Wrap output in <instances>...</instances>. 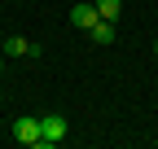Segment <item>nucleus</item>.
Instances as JSON below:
<instances>
[{"mask_svg": "<svg viewBox=\"0 0 158 149\" xmlns=\"http://www.w3.org/2000/svg\"><path fill=\"white\" fill-rule=\"evenodd\" d=\"M154 53H158V48H154Z\"/></svg>", "mask_w": 158, "mask_h": 149, "instance_id": "obj_8", "label": "nucleus"}, {"mask_svg": "<svg viewBox=\"0 0 158 149\" xmlns=\"http://www.w3.org/2000/svg\"><path fill=\"white\" fill-rule=\"evenodd\" d=\"M0 53L5 57H40V44L22 40V35H9V40H0Z\"/></svg>", "mask_w": 158, "mask_h": 149, "instance_id": "obj_4", "label": "nucleus"}, {"mask_svg": "<svg viewBox=\"0 0 158 149\" xmlns=\"http://www.w3.org/2000/svg\"><path fill=\"white\" fill-rule=\"evenodd\" d=\"M97 13L106 18V22H118V13H123V0H92Z\"/></svg>", "mask_w": 158, "mask_h": 149, "instance_id": "obj_6", "label": "nucleus"}, {"mask_svg": "<svg viewBox=\"0 0 158 149\" xmlns=\"http://www.w3.org/2000/svg\"><path fill=\"white\" fill-rule=\"evenodd\" d=\"M88 35H92V44H101V48H106V44H114V22H106V18H101V22H97Z\"/></svg>", "mask_w": 158, "mask_h": 149, "instance_id": "obj_5", "label": "nucleus"}, {"mask_svg": "<svg viewBox=\"0 0 158 149\" xmlns=\"http://www.w3.org/2000/svg\"><path fill=\"white\" fill-rule=\"evenodd\" d=\"M13 140H18V145H31V149H40V145H44V136H40V119H35V114L13 119Z\"/></svg>", "mask_w": 158, "mask_h": 149, "instance_id": "obj_1", "label": "nucleus"}, {"mask_svg": "<svg viewBox=\"0 0 158 149\" xmlns=\"http://www.w3.org/2000/svg\"><path fill=\"white\" fill-rule=\"evenodd\" d=\"M0 74H5V53H0Z\"/></svg>", "mask_w": 158, "mask_h": 149, "instance_id": "obj_7", "label": "nucleus"}, {"mask_svg": "<svg viewBox=\"0 0 158 149\" xmlns=\"http://www.w3.org/2000/svg\"><path fill=\"white\" fill-rule=\"evenodd\" d=\"M97 22H101V13H97V5H92V0H79V5L70 9V26H79V31H92Z\"/></svg>", "mask_w": 158, "mask_h": 149, "instance_id": "obj_3", "label": "nucleus"}, {"mask_svg": "<svg viewBox=\"0 0 158 149\" xmlns=\"http://www.w3.org/2000/svg\"><path fill=\"white\" fill-rule=\"evenodd\" d=\"M40 136H44V145H62V140L70 136L66 114H44V119H40Z\"/></svg>", "mask_w": 158, "mask_h": 149, "instance_id": "obj_2", "label": "nucleus"}]
</instances>
